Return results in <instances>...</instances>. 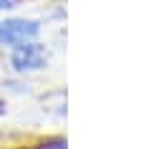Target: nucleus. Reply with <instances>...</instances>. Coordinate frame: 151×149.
<instances>
[{
    "mask_svg": "<svg viewBox=\"0 0 151 149\" xmlns=\"http://www.w3.org/2000/svg\"><path fill=\"white\" fill-rule=\"evenodd\" d=\"M18 0H0V8H13Z\"/></svg>",
    "mask_w": 151,
    "mask_h": 149,
    "instance_id": "7ed1b4c3",
    "label": "nucleus"
},
{
    "mask_svg": "<svg viewBox=\"0 0 151 149\" xmlns=\"http://www.w3.org/2000/svg\"><path fill=\"white\" fill-rule=\"evenodd\" d=\"M40 33V23L28 18H8L0 23V46H18V43L33 41Z\"/></svg>",
    "mask_w": 151,
    "mask_h": 149,
    "instance_id": "f03ea898",
    "label": "nucleus"
},
{
    "mask_svg": "<svg viewBox=\"0 0 151 149\" xmlns=\"http://www.w3.org/2000/svg\"><path fill=\"white\" fill-rule=\"evenodd\" d=\"M10 63L18 73H25V71H38L48 63V51H45L40 43L35 41H25V43H18L13 46V53H10Z\"/></svg>",
    "mask_w": 151,
    "mask_h": 149,
    "instance_id": "f257e3e1",
    "label": "nucleus"
},
{
    "mask_svg": "<svg viewBox=\"0 0 151 149\" xmlns=\"http://www.w3.org/2000/svg\"><path fill=\"white\" fill-rule=\"evenodd\" d=\"M3 111H5V104H3V99H0V114H3Z\"/></svg>",
    "mask_w": 151,
    "mask_h": 149,
    "instance_id": "20e7f679",
    "label": "nucleus"
}]
</instances>
